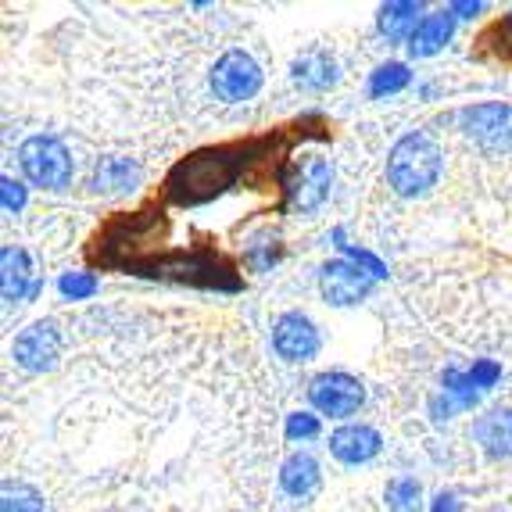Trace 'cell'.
Instances as JSON below:
<instances>
[{"instance_id":"cell-1","label":"cell","mask_w":512,"mask_h":512,"mask_svg":"<svg viewBox=\"0 0 512 512\" xmlns=\"http://www.w3.org/2000/svg\"><path fill=\"white\" fill-rule=\"evenodd\" d=\"M255 154L258 144L201 147V151L187 154L183 162L172 165V172L165 176V197L180 208L208 205L240 180V172L255 162Z\"/></svg>"},{"instance_id":"cell-2","label":"cell","mask_w":512,"mask_h":512,"mask_svg":"<svg viewBox=\"0 0 512 512\" xmlns=\"http://www.w3.org/2000/svg\"><path fill=\"white\" fill-rule=\"evenodd\" d=\"M165 230H169V222H165L162 208L122 212L94 237L97 248H90V255H94V262L108 265V269L137 273L140 265H147L144 251H154V244L165 237ZM158 248H162V244H158Z\"/></svg>"},{"instance_id":"cell-3","label":"cell","mask_w":512,"mask_h":512,"mask_svg":"<svg viewBox=\"0 0 512 512\" xmlns=\"http://www.w3.org/2000/svg\"><path fill=\"white\" fill-rule=\"evenodd\" d=\"M444 169V151L430 133H405L387 154V187L398 197L427 194Z\"/></svg>"},{"instance_id":"cell-4","label":"cell","mask_w":512,"mask_h":512,"mask_svg":"<svg viewBox=\"0 0 512 512\" xmlns=\"http://www.w3.org/2000/svg\"><path fill=\"white\" fill-rule=\"evenodd\" d=\"M137 276H162V280H180L194 283V287H215V291H237L240 280L233 276V269L222 258L208 255V251H180V255L169 258H154L140 269Z\"/></svg>"},{"instance_id":"cell-5","label":"cell","mask_w":512,"mask_h":512,"mask_svg":"<svg viewBox=\"0 0 512 512\" xmlns=\"http://www.w3.org/2000/svg\"><path fill=\"white\" fill-rule=\"evenodd\" d=\"M18 165H22V176L40 190H65L72 183V154L58 137L36 133V137L22 140Z\"/></svg>"},{"instance_id":"cell-6","label":"cell","mask_w":512,"mask_h":512,"mask_svg":"<svg viewBox=\"0 0 512 512\" xmlns=\"http://www.w3.org/2000/svg\"><path fill=\"white\" fill-rule=\"evenodd\" d=\"M308 402L330 419H348L366 405V387H362L359 376L341 373V369L337 373H319L308 384Z\"/></svg>"},{"instance_id":"cell-7","label":"cell","mask_w":512,"mask_h":512,"mask_svg":"<svg viewBox=\"0 0 512 512\" xmlns=\"http://www.w3.org/2000/svg\"><path fill=\"white\" fill-rule=\"evenodd\" d=\"M262 90V65L248 51H226L212 69V94L226 104H244Z\"/></svg>"},{"instance_id":"cell-8","label":"cell","mask_w":512,"mask_h":512,"mask_svg":"<svg viewBox=\"0 0 512 512\" xmlns=\"http://www.w3.org/2000/svg\"><path fill=\"white\" fill-rule=\"evenodd\" d=\"M459 126L473 144H480L491 154H502L512 147V104H473L459 115Z\"/></svg>"},{"instance_id":"cell-9","label":"cell","mask_w":512,"mask_h":512,"mask_svg":"<svg viewBox=\"0 0 512 512\" xmlns=\"http://www.w3.org/2000/svg\"><path fill=\"white\" fill-rule=\"evenodd\" d=\"M11 359H15L18 369H26V373H51L61 359L58 323H54V319L29 323L26 330L15 337V344H11Z\"/></svg>"},{"instance_id":"cell-10","label":"cell","mask_w":512,"mask_h":512,"mask_svg":"<svg viewBox=\"0 0 512 512\" xmlns=\"http://www.w3.org/2000/svg\"><path fill=\"white\" fill-rule=\"evenodd\" d=\"M373 287H376V276L366 273L351 258H333V262H326L319 269V294H323V301H330L337 308L366 301L373 294Z\"/></svg>"},{"instance_id":"cell-11","label":"cell","mask_w":512,"mask_h":512,"mask_svg":"<svg viewBox=\"0 0 512 512\" xmlns=\"http://www.w3.org/2000/svg\"><path fill=\"white\" fill-rule=\"evenodd\" d=\"M319 330L305 312H283L273 323V348L283 362H308L319 355Z\"/></svg>"},{"instance_id":"cell-12","label":"cell","mask_w":512,"mask_h":512,"mask_svg":"<svg viewBox=\"0 0 512 512\" xmlns=\"http://www.w3.org/2000/svg\"><path fill=\"white\" fill-rule=\"evenodd\" d=\"M330 183H333V169L326 162L323 154H305L294 169V180H291V205L294 212H316L323 205L326 197H330Z\"/></svg>"},{"instance_id":"cell-13","label":"cell","mask_w":512,"mask_h":512,"mask_svg":"<svg viewBox=\"0 0 512 512\" xmlns=\"http://www.w3.org/2000/svg\"><path fill=\"white\" fill-rule=\"evenodd\" d=\"M0 287H4V301L15 305V301H33L43 291V280L36 276L33 258L26 248L8 244L0 251Z\"/></svg>"},{"instance_id":"cell-14","label":"cell","mask_w":512,"mask_h":512,"mask_svg":"<svg viewBox=\"0 0 512 512\" xmlns=\"http://www.w3.org/2000/svg\"><path fill=\"white\" fill-rule=\"evenodd\" d=\"M380 448H384V437L366 423H344L330 434V455L344 466H362V462L376 459Z\"/></svg>"},{"instance_id":"cell-15","label":"cell","mask_w":512,"mask_h":512,"mask_svg":"<svg viewBox=\"0 0 512 512\" xmlns=\"http://www.w3.org/2000/svg\"><path fill=\"white\" fill-rule=\"evenodd\" d=\"M319 484H323V470H319L316 455L308 452H294L283 459L280 466V487L287 498H298V502H305V498H312L319 491Z\"/></svg>"},{"instance_id":"cell-16","label":"cell","mask_w":512,"mask_h":512,"mask_svg":"<svg viewBox=\"0 0 512 512\" xmlns=\"http://www.w3.org/2000/svg\"><path fill=\"white\" fill-rule=\"evenodd\" d=\"M455 33V15L452 11H434V15H423V22L416 26V33L409 36V54L412 58H434L448 47Z\"/></svg>"},{"instance_id":"cell-17","label":"cell","mask_w":512,"mask_h":512,"mask_svg":"<svg viewBox=\"0 0 512 512\" xmlns=\"http://www.w3.org/2000/svg\"><path fill=\"white\" fill-rule=\"evenodd\" d=\"M473 437L491 459H512V409H491L473 423Z\"/></svg>"},{"instance_id":"cell-18","label":"cell","mask_w":512,"mask_h":512,"mask_svg":"<svg viewBox=\"0 0 512 512\" xmlns=\"http://www.w3.org/2000/svg\"><path fill=\"white\" fill-rule=\"evenodd\" d=\"M291 79H294V86H301V90L323 94V90H330V86L337 83V61H333V54H326V51H308L291 65Z\"/></svg>"},{"instance_id":"cell-19","label":"cell","mask_w":512,"mask_h":512,"mask_svg":"<svg viewBox=\"0 0 512 512\" xmlns=\"http://www.w3.org/2000/svg\"><path fill=\"white\" fill-rule=\"evenodd\" d=\"M90 187L97 194H129V190L140 187V165L129 162V158H101Z\"/></svg>"},{"instance_id":"cell-20","label":"cell","mask_w":512,"mask_h":512,"mask_svg":"<svg viewBox=\"0 0 512 512\" xmlns=\"http://www.w3.org/2000/svg\"><path fill=\"white\" fill-rule=\"evenodd\" d=\"M419 11H423V4L419 0H391V4H384L380 8V15H376V26H380V33L387 36L391 43H409V36L416 33V26L423 22L419 18Z\"/></svg>"},{"instance_id":"cell-21","label":"cell","mask_w":512,"mask_h":512,"mask_svg":"<svg viewBox=\"0 0 512 512\" xmlns=\"http://www.w3.org/2000/svg\"><path fill=\"white\" fill-rule=\"evenodd\" d=\"M391 512H423V484L416 477H394L384 491Z\"/></svg>"},{"instance_id":"cell-22","label":"cell","mask_w":512,"mask_h":512,"mask_svg":"<svg viewBox=\"0 0 512 512\" xmlns=\"http://www.w3.org/2000/svg\"><path fill=\"white\" fill-rule=\"evenodd\" d=\"M409 83H412L409 65L387 61V65H380V69L369 76V97H394V94H402Z\"/></svg>"},{"instance_id":"cell-23","label":"cell","mask_w":512,"mask_h":512,"mask_svg":"<svg viewBox=\"0 0 512 512\" xmlns=\"http://www.w3.org/2000/svg\"><path fill=\"white\" fill-rule=\"evenodd\" d=\"M0 512H43V495L33 484L4 480V487H0Z\"/></svg>"},{"instance_id":"cell-24","label":"cell","mask_w":512,"mask_h":512,"mask_svg":"<svg viewBox=\"0 0 512 512\" xmlns=\"http://www.w3.org/2000/svg\"><path fill=\"white\" fill-rule=\"evenodd\" d=\"M280 240L273 237V233H258V237H251L248 251H244V262L255 269V273H269L276 262H280Z\"/></svg>"},{"instance_id":"cell-25","label":"cell","mask_w":512,"mask_h":512,"mask_svg":"<svg viewBox=\"0 0 512 512\" xmlns=\"http://www.w3.org/2000/svg\"><path fill=\"white\" fill-rule=\"evenodd\" d=\"M441 387L448 398L459 402V409H473V405L480 402V391H477V384H473V376L462 373V369H444Z\"/></svg>"},{"instance_id":"cell-26","label":"cell","mask_w":512,"mask_h":512,"mask_svg":"<svg viewBox=\"0 0 512 512\" xmlns=\"http://www.w3.org/2000/svg\"><path fill=\"white\" fill-rule=\"evenodd\" d=\"M58 291H61V298H69V301L94 298V294H97V276L94 273H65L58 280Z\"/></svg>"},{"instance_id":"cell-27","label":"cell","mask_w":512,"mask_h":512,"mask_svg":"<svg viewBox=\"0 0 512 512\" xmlns=\"http://www.w3.org/2000/svg\"><path fill=\"white\" fill-rule=\"evenodd\" d=\"M333 240H337V248H341L344 255L351 258V262L362 265V269H366V273H373L376 280H384V276H387V265L380 262V258H376V255H369L366 248H355V244H344V233H341V230H333Z\"/></svg>"},{"instance_id":"cell-28","label":"cell","mask_w":512,"mask_h":512,"mask_svg":"<svg viewBox=\"0 0 512 512\" xmlns=\"http://www.w3.org/2000/svg\"><path fill=\"white\" fill-rule=\"evenodd\" d=\"M319 430H323L319 427V416H312V412H291L283 434H287V441H316Z\"/></svg>"},{"instance_id":"cell-29","label":"cell","mask_w":512,"mask_h":512,"mask_svg":"<svg viewBox=\"0 0 512 512\" xmlns=\"http://www.w3.org/2000/svg\"><path fill=\"white\" fill-rule=\"evenodd\" d=\"M0 197H4V212H22V208H26V187H22V183L18 180H11V176H4V180H0Z\"/></svg>"},{"instance_id":"cell-30","label":"cell","mask_w":512,"mask_h":512,"mask_svg":"<svg viewBox=\"0 0 512 512\" xmlns=\"http://www.w3.org/2000/svg\"><path fill=\"white\" fill-rule=\"evenodd\" d=\"M470 376H473V384H477V391H487V387H495L498 380H502V366L491 359H480V362H473Z\"/></svg>"},{"instance_id":"cell-31","label":"cell","mask_w":512,"mask_h":512,"mask_svg":"<svg viewBox=\"0 0 512 512\" xmlns=\"http://www.w3.org/2000/svg\"><path fill=\"white\" fill-rule=\"evenodd\" d=\"M430 512H462V502L452 491H441V495L434 498V505H430Z\"/></svg>"},{"instance_id":"cell-32","label":"cell","mask_w":512,"mask_h":512,"mask_svg":"<svg viewBox=\"0 0 512 512\" xmlns=\"http://www.w3.org/2000/svg\"><path fill=\"white\" fill-rule=\"evenodd\" d=\"M448 11H452V15H459V18H473V15H480V11H484V4H480V0H455V4H448Z\"/></svg>"}]
</instances>
